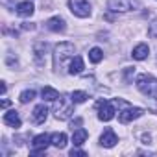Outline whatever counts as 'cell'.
<instances>
[{"mask_svg": "<svg viewBox=\"0 0 157 157\" xmlns=\"http://www.w3.org/2000/svg\"><path fill=\"white\" fill-rule=\"evenodd\" d=\"M137 89L148 98H157V80L151 74H140L137 78Z\"/></svg>", "mask_w": 157, "mask_h": 157, "instance_id": "obj_2", "label": "cell"}, {"mask_svg": "<svg viewBox=\"0 0 157 157\" xmlns=\"http://www.w3.org/2000/svg\"><path fill=\"white\" fill-rule=\"evenodd\" d=\"M35 98V91L33 89H28V91H22L21 93V96H19V100H21V104H28V102H32Z\"/></svg>", "mask_w": 157, "mask_h": 157, "instance_id": "obj_22", "label": "cell"}, {"mask_svg": "<svg viewBox=\"0 0 157 157\" xmlns=\"http://www.w3.org/2000/svg\"><path fill=\"white\" fill-rule=\"evenodd\" d=\"M6 107H10V100H2V109H6Z\"/></svg>", "mask_w": 157, "mask_h": 157, "instance_id": "obj_26", "label": "cell"}, {"mask_svg": "<svg viewBox=\"0 0 157 157\" xmlns=\"http://www.w3.org/2000/svg\"><path fill=\"white\" fill-rule=\"evenodd\" d=\"M133 74H135V68H133V67H128V68H126V74H124V76H126V82L131 80V76H133Z\"/></svg>", "mask_w": 157, "mask_h": 157, "instance_id": "obj_25", "label": "cell"}, {"mask_svg": "<svg viewBox=\"0 0 157 157\" xmlns=\"http://www.w3.org/2000/svg\"><path fill=\"white\" fill-rule=\"evenodd\" d=\"M46 117H48V107H46L44 104L35 105V109H33V113H32V120H33L35 124H43V122L46 120Z\"/></svg>", "mask_w": 157, "mask_h": 157, "instance_id": "obj_11", "label": "cell"}, {"mask_svg": "<svg viewBox=\"0 0 157 157\" xmlns=\"http://www.w3.org/2000/svg\"><path fill=\"white\" fill-rule=\"evenodd\" d=\"M96 111H98V118L102 122H109L113 117H115V105L109 102V100H98L96 102Z\"/></svg>", "mask_w": 157, "mask_h": 157, "instance_id": "obj_5", "label": "cell"}, {"mask_svg": "<svg viewBox=\"0 0 157 157\" xmlns=\"http://www.w3.org/2000/svg\"><path fill=\"white\" fill-rule=\"evenodd\" d=\"M72 57H74V44L72 43L56 44V48H54V68H56V72L65 68L67 63L72 61Z\"/></svg>", "mask_w": 157, "mask_h": 157, "instance_id": "obj_1", "label": "cell"}, {"mask_svg": "<svg viewBox=\"0 0 157 157\" xmlns=\"http://www.w3.org/2000/svg\"><path fill=\"white\" fill-rule=\"evenodd\" d=\"M70 98H72L74 104H83L89 96H87V93H83V91H74V93L70 94Z\"/></svg>", "mask_w": 157, "mask_h": 157, "instance_id": "obj_21", "label": "cell"}, {"mask_svg": "<svg viewBox=\"0 0 157 157\" xmlns=\"http://www.w3.org/2000/svg\"><path fill=\"white\" fill-rule=\"evenodd\" d=\"M4 124H8V126H11V128H21V117H19V113L17 111H8V113H4Z\"/></svg>", "mask_w": 157, "mask_h": 157, "instance_id": "obj_14", "label": "cell"}, {"mask_svg": "<svg viewBox=\"0 0 157 157\" xmlns=\"http://www.w3.org/2000/svg\"><path fill=\"white\" fill-rule=\"evenodd\" d=\"M117 142H118V137H117V133H115L111 128H107V129L102 133V137H100V144H102L104 148H113Z\"/></svg>", "mask_w": 157, "mask_h": 157, "instance_id": "obj_9", "label": "cell"}, {"mask_svg": "<svg viewBox=\"0 0 157 157\" xmlns=\"http://www.w3.org/2000/svg\"><path fill=\"white\" fill-rule=\"evenodd\" d=\"M83 68H85L83 59H82L80 56H74V57H72V61L68 63V74L78 76V74H82V72H83Z\"/></svg>", "mask_w": 157, "mask_h": 157, "instance_id": "obj_12", "label": "cell"}, {"mask_svg": "<svg viewBox=\"0 0 157 157\" xmlns=\"http://www.w3.org/2000/svg\"><path fill=\"white\" fill-rule=\"evenodd\" d=\"M46 28H48L50 32L59 33V32H65L67 22H65V19H63V17H52V19H48V21H46Z\"/></svg>", "mask_w": 157, "mask_h": 157, "instance_id": "obj_10", "label": "cell"}, {"mask_svg": "<svg viewBox=\"0 0 157 157\" xmlns=\"http://www.w3.org/2000/svg\"><path fill=\"white\" fill-rule=\"evenodd\" d=\"M50 142H52V146L61 150V148L67 146V135L65 133H52L50 135Z\"/></svg>", "mask_w": 157, "mask_h": 157, "instance_id": "obj_18", "label": "cell"}, {"mask_svg": "<svg viewBox=\"0 0 157 157\" xmlns=\"http://www.w3.org/2000/svg\"><path fill=\"white\" fill-rule=\"evenodd\" d=\"M148 35H150V37H157V19L151 21V24H150V28H148Z\"/></svg>", "mask_w": 157, "mask_h": 157, "instance_id": "obj_23", "label": "cell"}, {"mask_svg": "<svg viewBox=\"0 0 157 157\" xmlns=\"http://www.w3.org/2000/svg\"><path fill=\"white\" fill-rule=\"evenodd\" d=\"M74 113V102L72 98H67V96H59L56 100V105H54V117L57 120H68Z\"/></svg>", "mask_w": 157, "mask_h": 157, "instance_id": "obj_3", "label": "cell"}, {"mask_svg": "<svg viewBox=\"0 0 157 157\" xmlns=\"http://www.w3.org/2000/svg\"><path fill=\"white\" fill-rule=\"evenodd\" d=\"M41 96H43V100H46V102H56V100L59 98V93H57L54 87H43Z\"/></svg>", "mask_w": 157, "mask_h": 157, "instance_id": "obj_19", "label": "cell"}, {"mask_svg": "<svg viewBox=\"0 0 157 157\" xmlns=\"http://www.w3.org/2000/svg\"><path fill=\"white\" fill-rule=\"evenodd\" d=\"M142 115H144V109H140V107H131V105H126L122 111H118V120H120L122 124H129V122H133V120L140 118Z\"/></svg>", "mask_w": 157, "mask_h": 157, "instance_id": "obj_6", "label": "cell"}, {"mask_svg": "<svg viewBox=\"0 0 157 157\" xmlns=\"http://www.w3.org/2000/svg\"><path fill=\"white\" fill-rule=\"evenodd\" d=\"M89 59H91L93 63H100V61L104 59V52H102L100 48H91V50H89Z\"/></svg>", "mask_w": 157, "mask_h": 157, "instance_id": "obj_20", "label": "cell"}, {"mask_svg": "<svg viewBox=\"0 0 157 157\" xmlns=\"http://www.w3.org/2000/svg\"><path fill=\"white\" fill-rule=\"evenodd\" d=\"M107 6L115 13H124V11H129L131 8L137 6V0H109Z\"/></svg>", "mask_w": 157, "mask_h": 157, "instance_id": "obj_8", "label": "cell"}, {"mask_svg": "<svg viewBox=\"0 0 157 157\" xmlns=\"http://www.w3.org/2000/svg\"><path fill=\"white\" fill-rule=\"evenodd\" d=\"M68 8L76 17H80V19L91 17V4L87 0H68Z\"/></svg>", "mask_w": 157, "mask_h": 157, "instance_id": "obj_4", "label": "cell"}, {"mask_svg": "<svg viewBox=\"0 0 157 157\" xmlns=\"http://www.w3.org/2000/svg\"><path fill=\"white\" fill-rule=\"evenodd\" d=\"M33 11H35V8H33V4L30 2V0L17 4V13H19L21 17H32V15H33Z\"/></svg>", "mask_w": 157, "mask_h": 157, "instance_id": "obj_16", "label": "cell"}, {"mask_svg": "<svg viewBox=\"0 0 157 157\" xmlns=\"http://www.w3.org/2000/svg\"><path fill=\"white\" fill-rule=\"evenodd\" d=\"M44 50H46V43H37L33 46V57H35V63L37 65H44V59H43Z\"/></svg>", "mask_w": 157, "mask_h": 157, "instance_id": "obj_17", "label": "cell"}, {"mask_svg": "<svg viewBox=\"0 0 157 157\" xmlns=\"http://www.w3.org/2000/svg\"><path fill=\"white\" fill-rule=\"evenodd\" d=\"M50 144H52V142H50V137H48L46 133H41V135L33 137V140H32V155H41V153H44Z\"/></svg>", "mask_w": 157, "mask_h": 157, "instance_id": "obj_7", "label": "cell"}, {"mask_svg": "<svg viewBox=\"0 0 157 157\" xmlns=\"http://www.w3.org/2000/svg\"><path fill=\"white\" fill-rule=\"evenodd\" d=\"M87 153L83 151V150H78V148H72L70 150V157H85Z\"/></svg>", "mask_w": 157, "mask_h": 157, "instance_id": "obj_24", "label": "cell"}, {"mask_svg": "<svg viewBox=\"0 0 157 157\" xmlns=\"http://www.w3.org/2000/svg\"><path fill=\"white\" fill-rule=\"evenodd\" d=\"M148 54H150V46H148L146 43H140V44H137V46L133 48V52H131L133 59H137V61H142V59H146V57H148Z\"/></svg>", "mask_w": 157, "mask_h": 157, "instance_id": "obj_13", "label": "cell"}, {"mask_svg": "<svg viewBox=\"0 0 157 157\" xmlns=\"http://www.w3.org/2000/svg\"><path fill=\"white\" fill-rule=\"evenodd\" d=\"M74 133H72V142H74V146H82L85 140H87V137H89V133H87V129H83V128H78V129H72Z\"/></svg>", "mask_w": 157, "mask_h": 157, "instance_id": "obj_15", "label": "cell"}]
</instances>
